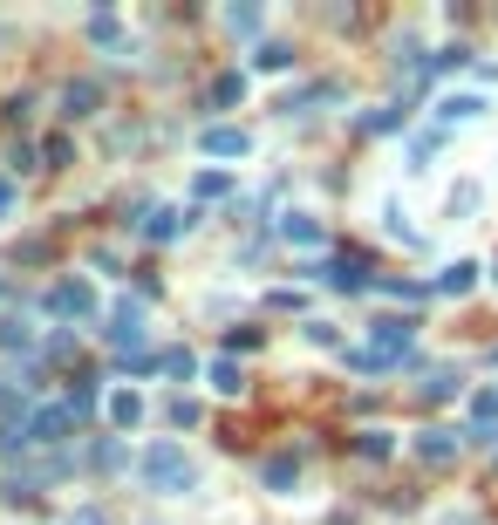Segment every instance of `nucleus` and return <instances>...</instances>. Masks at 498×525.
Returning a JSON list of instances; mask_svg holds the SVG:
<instances>
[{
	"instance_id": "f257e3e1",
	"label": "nucleus",
	"mask_w": 498,
	"mask_h": 525,
	"mask_svg": "<svg viewBox=\"0 0 498 525\" xmlns=\"http://www.w3.org/2000/svg\"><path fill=\"white\" fill-rule=\"evenodd\" d=\"M137 471H144V485L164 491V498H192L198 491V464L185 444H151L144 457H137Z\"/></svg>"
},
{
	"instance_id": "f03ea898",
	"label": "nucleus",
	"mask_w": 498,
	"mask_h": 525,
	"mask_svg": "<svg viewBox=\"0 0 498 525\" xmlns=\"http://www.w3.org/2000/svg\"><path fill=\"white\" fill-rule=\"evenodd\" d=\"M41 314H48V321H89V314H96V287H89V280H62V287L41 294Z\"/></svg>"
},
{
	"instance_id": "7ed1b4c3",
	"label": "nucleus",
	"mask_w": 498,
	"mask_h": 525,
	"mask_svg": "<svg viewBox=\"0 0 498 525\" xmlns=\"http://www.w3.org/2000/svg\"><path fill=\"white\" fill-rule=\"evenodd\" d=\"M69 430H76L69 403H41V410H28V444L55 450V444H69Z\"/></svg>"
},
{
	"instance_id": "20e7f679",
	"label": "nucleus",
	"mask_w": 498,
	"mask_h": 525,
	"mask_svg": "<svg viewBox=\"0 0 498 525\" xmlns=\"http://www.w3.org/2000/svg\"><path fill=\"white\" fill-rule=\"evenodd\" d=\"M198 150L219 157V164H239V157L253 150V130H239V123H205V130H198Z\"/></svg>"
},
{
	"instance_id": "39448f33",
	"label": "nucleus",
	"mask_w": 498,
	"mask_h": 525,
	"mask_svg": "<svg viewBox=\"0 0 498 525\" xmlns=\"http://www.w3.org/2000/svg\"><path fill=\"white\" fill-rule=\"evenodd\" d=\"M137 335H144V307H137V300H116L110 321H103V341L130 355V348H137Z\"/></svg>"
},
{
	"instance_id": "423d86ee",
	"label": "nucleus",
	"mask_w": 498,
	"mask_h": 525,
	"mask_svg": "<svg viewBox=\"0 0 498 525\" xmlns=\"http://www.w3.org/2000/svg\"><path fill=\"white\" fill-rule=\"evenodd\" d=\"M260 485H267V491H294V485H301V457H294V450L260 457Z\"/></svg>"
},
{
	"instance_id": "0eeeda50",
	"label": "nucleus",
	"mask_w": 498,
	"mask_h": 525,
	"mask_svg": "<svg viewBox=\"0 0 498 525\" xmlns=\"http://www.w3.org/2000/svg\"><path fill=\"white\" fill-rule=\"evenodd\" d=\"M103 110V82L96 75H76L69 89H62V116H96Z\"/></svg>"
},
{
	"instance_id": "6e6552de",
	"label": "nucleus",
	"mask_w": 498,
	"mask_h": 525,
	"mask_svg": "<svg viewBox=\"0 0 498 525\" xmlns=\"http://www.w3.org/2000/svg\"><path fill=\"white\" fill-rule=\"evenodd\" d=\"M103 416H110V430H137L144 423V396L137 389H110L103 396Z\"/></svg>"
},
{
	"instance_id": "1a4fd4ad",
	"label": "nucleus",
	"mask_w": 498,
	"mask_h": 525,
	"mask_svg": "<svg viewBox=\"0 0 498 525\" xmlns=\"http://www.w3.org/2000/svg\"><path fill=\"white\" fill-rule=\"evenodd\" d=\"M471 437L478 444H498V389H478L471 396Z\"/></svg>"
},
{
	"instance_id": "9d476101",
	"label": "nucleus",
	"mask_w": 498,
	"mask_h": 525,
	"mask_svg": "<svg viewBox=\"0 0 498 525\" xmlns=\"http://www.w3.org/2000/svg\"><path fill=\"white\" fill-rule=\"evenodd\" d=\"M417 457L430 464V471H444V464L458 457V430H423V437H417Z\"/></svg>"
},
{
	"instance_id": "9b49d317",
	"label": "nucleus",
	"mask_w": 498,
	"mask_h": 525,
	"mask_svg": "<svg viewBox=\"0 0 498 525\" xmlns=\"http://www.w3.org/2000/svg\"><path fill=\"white\" fill-rule=\"evenodd\" d=\"M362 273H369V266L355 260V253H335V260L321 266V280H328L335 294H355V287H362Z\"/></svg>"
},
{
	"instance_id": "f8f14e48",
	"label": "nucleus",
	"mask_w": 498,
	"mask_h": 525,
	"mask_svg": "<svg viewBox=\"0 0 498 525\" xmlns=\"http://www.w3.org/2000/svg\"><path fill=\"white\" fill-rule=\"evenodd\" d=\"M35 348V321L28 314H0V355H28Z\"/></svg>"
},
{
	"instance_id": "ddd939ff",
	"label": "nucleus",
	"mask_w": 498,
	"mask_h": 525,
	"mask_svg": "<svg viewBox=\"0 0 498 525\" xmlns=\"http://www.w3.org/2000/svg\"><path fill=\"white\" fill-rule=\"evenodd\" d=\"M492 110V103H485V96H444V103H437V123H478V116Z\"/></svg>"
},
{
	"instance_id": "4468645a",
	"label": "nucleus",
	"mask_w": 498,
	"mask_h": 525,
	"mask_svg": "<svg viewBox=\"0 0 498 525\" xmlns=\"http://www.w3.org/2000/svg\"><path fill=\"white\" fill-rule=\"evenodd\" d=\"M253 69L260 75H287L294 69V48H287V41H260V48H253Z\"/></svg>"
},
{
	"instance_id": "2eb2a0df",
	"label": "nucleus",
	"mask_w": 498,
	"mask_h": 525,
	"mask_svg": "<svg viewBox=\"0 0 498 525\" xmlns=\"http://www.w3.org/2000/svg\"><path fill=\"white\" fill-rule=\"evenodd\" d=\"M471 287H478V266H471V260H451L444 273H437V294H451V300L471 294Z\"/></svg>"
},
{
	"instance_id": "dca6fc26",
	"label": "nucleus",
	"mask_w": 498,
	"mask_h": 525,
	"mask_svg": "<svg viewBox=\"0 0 498 525\" xmlns=\"http://www.w3.org/2000/svg\"><path fill=\"white\" fill-rule=\"evenodd\" d=\"M144 239H178V232H185V219H178V212H171V205H157V212H144Z\"/></svg>"
},
{
	"instance_id": "f3484780",
	"label": "nucleus",
	"mask_w": 498,
	"mask_h": 525,
	"mask_svg": "<svg viewBox=\"0 0 498 525\" xmlns=\"http://www.w3.org/2000/svg\"><path fill=\"white\" fill-rule=\"evenodd\" d=\"M280 239H294V246H321V219H307V212H287V219H280Z\"/></svg>"
},
{
	"instance_id": "a211bd4d",
	"label": "nucleus",
	"mask_w": 498,
	"mask_h": 525,
	"mask_svg": "<svg viewBox=\"0 0 498 525\" xmlns=\"http://www.w3.org/2000/svg\"><path fill=\"white\" fill-rule=\"evenodd\" d=\"M417 396H423V403H444V396H458V369H430V375L417 382Z\"/></svg>"
},
{
	"instance_id": "6ab92c4d",
	"label": "nucleus",
	"mask_w": 498,
	"mask_h": 525,
	"mask_svg": "<svg viewBox=\"0 0 498 525\" xmlns=\"http://www.w3.org/2000/svg\"><path fill=\"white\" fill-rule=\"evenodd\" d=\"M157 369L171 375V382H192V375H198V355H192V348H164V355H157Z\"/></svg>"
},
{
	"instance_id": "aec40b11",
	"label": "nucleus",
	"mask_w": 498,
	"mask_h": 525,
	"mask_svg": "<svg viewBox=\"0 0 498 525\" xmlns=\"http://www.w3.org/2000/svg\"><path fill=\"white\" fill-rule=\"evenodd\" d=\"M205 382H212L219 396H239V389H246V375H239V362H226V355H219V362L205 369Z\"/></svg>"
},
{
	"instance_id": "412c9836",
	"label": "nucleus",
	"mask_w": 498,
	"mask_h": 525,
	"mask_svg": "<svg viewBox=\"0 0 498 525\" xmlns=\"http://www.w3.org/2000/svg\"><path fill=\"white\" fill-rule=\"evenodd\" d=\"M355 450H362L369 464H383L389 450H396V437H389V430H362V444H355Z\"/></svg>"
},
{
	"instance_id": "4be33fe9",
	"label": "nucleus",
	"mask_w": 498,
	"mask_h": 525,
	"mask_svg": "<svg viewBox=\"0 0 498 525\" xmlns=\"http://www.w3.org/2000/svg\"><path fill=\"white\" fill-rule=\"evenodd\" d=\"M123 464H130V450L116 444V437H103V444H96V471H123Z\"/></svg>"
},
{
	"instance_id": "5701e85b",
	"label": "nucleus",
	"mask_w": 498,
	"mask_h": 525,
	"mask_svg": "<svg viewBox=\"0 0 498 525\" xmlns=\"http://www.w3.org/2000/svg\"><path fill=\"white\" fill-rule=\"evenodd\" d=\"M41 355H48V362H55V369H62V362H69V355H76V335H48V341H41Z\"/></svg>"
},
{
	"instance_id": "b1692460",
	"label": "nucleus",
	"mask_w": 498,
	"mask_h": 525,
	"mask_svg": "<svg viewBox=\"0 0 498 525\" xmlns=\"http://www.w3.org/2000/svg\"><path fill=\"white\" fill-rule=\"evenodd\" d=\"M212 96H219V103H239V96H246V75H219V82H212Z\"/></svg>"
},
{
	"instance_id": "393cba45",
	"label": "nucleus",
	"mask_w": 498,
	"mask_h": 525,
	"mask_svg": "<svg viewBox=\"0 0 498 525\" xmlns=\"http://www.w3.org/2000/svg\"><path fill=\"white\" fill-rule=\"evenodd\" d=\"M307 341H314V348H342V335H335L328 321H307Z\"/></svg>"
},
{
	"instance_id": "a878e982",
	"label": "nucleus",
	"mask_w": 498,
	"mask_h": 525,
	"mask_svg": "<svg viewBox=\"0 0 498 525\" xmlns=\"http://www.w3.org/2000/svg\"><path fill=\"white\" fill-rule=\"evenodd\" d=\"M226 28H239V35H246V28H260V14H253V7H226Z\"/></svg>"
},
{
	"instance_id": "bb28decb",
	"label": "nucleus",
	"mask_w": 498,
	"mask_h": 525,
	"mask_svg": "<svg viewBox=\"0 0 498 525\" xmlns=\"http://www.w3.org/2000/svg\"><path fill=\"white\" fill-rule=\"evenodd\" d=\"M41 164H69V137H48L41 144Z\"/></svg>"
},
{
	"instance_id": "cd10ccee",
	"label": "nucleus",
	"mask_w": 498,
	"mask_h": 525,
	"mask_svg": "<svg viewBox=\"0 0 498 525\" xmlns=\"http://www.w3.org/2000/svg\"><path fill=\"white\" fill-rule=\"evenodd\" d=\"M198 198H226V171H205L198 178Z\"/></svg>"
},
{
	"instance_id": "c85d7f7f",
	"label": "nucleus",
	"mask_w": 498,
	"mask_h": 525,
	"mask_svg": "<svg viewBox=\"0 0 498 525\" xmlns=\"http://www.w3.org/2000/svg\"><path fill=\"white\" fill-rule=\"evenodd\" d=\"M396 123H403L396 110H369V116H362V130H396Z\"/></svg>"
},
{
	"instance_id": "c756f323",
	"label": "nucleus",
	"mask_w": 498,
	"mask_h": 525,
	"mask_svg": "<svg viewBox=\"0 0 498 525\" xmlns=\"http://www.w3.org/2000/svg\"><path fill=\"white\" fill-rule=\"evenodd\" d=\"M171 423H178V430H192V423H198V403H185V396H178V403H171Z\"/></svg>"
},
{
	"instance_id": "7c9ffc66",
	"label": "nucleus",
	"mask_w": 498,
	"mask_h": 525,
	"mask_svg": "<svg viewBox=\"0 0 498 525\" xmlns=\"http://www.w3.org/2000/svg\"><path fill=\"white\" fill-rule=\"evenodd\" d=\"M62 525H110V519H103L96 505H82V512H69V519H62Z\"/></svg>"
},
{
	"instance_id": "2f4dec72",
	"label": "nucleus",
	"mask_w": 498,
	"mask_h": 525,
	"mask_svg": "<svg viewBox=\"0 0 498 525\" xmlns=\"http://www.w3.org/2000/svg\"><path fill=\"white\" fill-rule=\"evenodd\" d=\"M14 205H21V191H14V178H0V219H7Z\"/></svg>"
},
{
	"instance_id": "473e14b6",
	"label": "nucleus",
	"mask_w": 498,
	"mask_h": 525,
	"mask_svg": "<svg viewBox=\"0 0 498 525\" xmlns=\"http://www.w3.org/2000/svg\"><path fill=\"white\" fill-rule=\"evenodd\" d=\"M492 280H498V260H492Z\"/></svg>"
},
{
	"instance_id": "72a5a7b5",
	"label": "nucleus",
	"mask_w": 498,
	"mask_h": 525,
	"mask_svg": "<svg viewBox=\"0 0 498 525\" xmlns=\"http://www.w3.org/2000/svg\"><path fill=\"white\" fill-rule=\"evenodd\" d=\"M0 294H7V287H0Z\"/></svg>"
}]
</instances>
